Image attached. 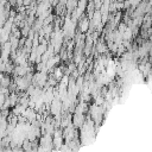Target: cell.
Here are the masks:
<instances>
[{"label":"cell","instance_id":"6da1fadb","mask_svg":"<svg viewBox=\"0 0 152 152\" xmlns=\"http://www.w3.org/2000/svg\"><path fill=\"white\" fill-rule=\"evenodd\" d=\"M100 18H101V12L100 11H96L94 13V15H93V24L91 25H95L96 26L100 23Z\"/></svg>","mask_w":152,"mask_h":152},{"label":"cell","instance_id":"7a4b0ae2","mask_svg":"<svg viewBox=\"0 0 152 152\" xmlns=\"http://www.w3.org/2000/svg\"><path fill=\"white\" fill-rule=\"evenodd\" d=\"M87 27H88V20H87V19H84V20H83V23H82V30L84 31V30H87Z\"/></svg>","mask_w":152,"mask_h":152},{"label":"cell","instance_id":"3957f363","mask_svg":"<svg viewBox=\"0 0 152 152\" xmlns=\"http://www.w3.org/2000/svg\"><path fill=\"white\" fill-rule=\"evenodd\" d=\"M14 1H15V0H10V2H12V4H14Z\"/></svg>","mask_w":152,"mask_h":152}]
</instances>
